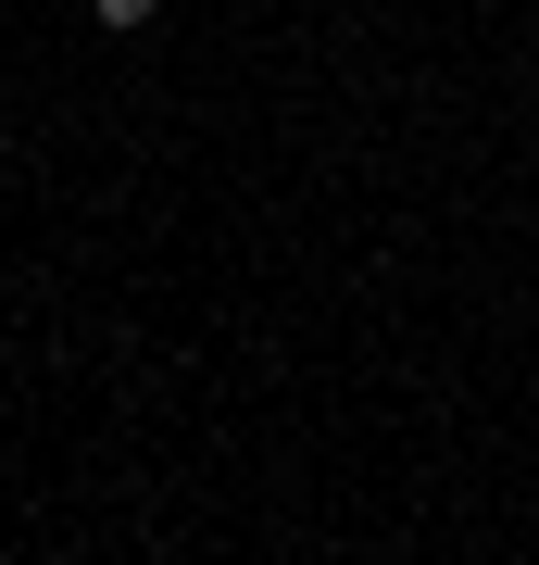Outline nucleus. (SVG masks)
<instances>
[{"mask_svg":"<svg viewBox=\"0 0 539 565\" xmlns=\"http://www.w3.org/2000/svg\"><path fill=\"white\" fill-rule=\"evenodd\" d=\"M88 13H100V25H114V39H139V25L163 13V0H88Z\"/></svg>","mask_w":539,"mask_h":565,"instance_id":"f257e3e1","label":"nucleus"}]
</instances>
